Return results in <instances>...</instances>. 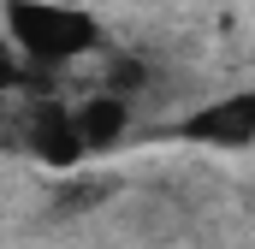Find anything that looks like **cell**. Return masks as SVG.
<instances>
[{"instance_id":"1","label":"cell","mask_w":255,"mask_h":249,"mask_svg":"<svg viewBox=\"0 0 255 249\" xmlns=\"http://www.w3.org/2000/svg\"><path fill=\"white\" fill-rule=\"evenodd\" d=\"M6 42L18 54H30L36 65H60L95 48V18L60 6V0H12L6 6Z\"/></svg>"},{"instance_id":"2","label":"cell","mask_w":255,"mask_h":249,"mask_svg":"<svg viewBox=\"0 0 255 249\" xmlns=\"http://www.w3.org/2000/svg\"><path fill=\"white\" fill-rule=\"evenodd\" d=\"M184 136L196 142H214V148H244L255 142V89H238V95H220L208 107H196Z\"/></svg>"},{"instance_id":"3","label":"cell","mask_w":255,"mask_h":249,"mask_svg":"<svg viewBox=\"0 0 255 249\" xmlns=\"http://www.w3.org/2000/svg\"><path fill=\"white\" fill-rule=\"evenodd\" d=\"M30 148H36V160H48V166H77L89 148H83V130H77V113H65L60 101H42V107H30Z\"/></svg>"},{"instance_id":"4","label":"cell","mask_w":255,"mask_h":249,"mask_svg":"<svg viewBox=\"0 0 255 249\" xmlns=\"http://www.w3.org/2000/svg\"><path fill=\"white\" fill-rule=\"evenodd\" d=\"M71 113H77V130H83V148L119 142V136H125V119H130V107L119 95H95V101H83V107H71Z\"/></svg>"},{"instance_id":"5","label":"cell","mask_w":255,"mask_h":249,"mask_svg":"<svg viewBox=\"0 0 255 249\" xmlns=\"http://www.w3.org/2000/svg\"><path fill=\"white\" fill-rule=\"evenodd\" d=\"M18 77V60H12V48H6V36H0V89Z\"/></svg>"}]
</instances>
